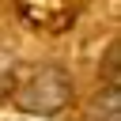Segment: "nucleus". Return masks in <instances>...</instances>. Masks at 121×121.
<instances>
[{"label":"nucleus","instance_id":"3","mask_svg":"<svg viewBox=\"0 0 121 121\" xmlns=\"http://www.w3.org/2000/svg\"><path fill=\"white\" fill-rule=\"evenodd\" d=\"M106 83L117 87V45H110V57H106Z\"/></svg>","mask_w":121,"mask_h":121},{"label":"nucleus","instance_id":"1","mask_svg":"<svg viewBox=\"0 0 121 121\" xmlns=\"http://www.w3.org/2000/svg\"><path fill=\"white\" fill-rule=\"evenodd\" d=\"M15 102H19V110H26V113H42V117H53V113H60L68 102H72V79H68V72L64 68H38L19 91H15Z\"/></svg>","mask_w":121,"mask_h":121},{"label":"nucleus","instance_id":"2","mask_svg":"<svg viewBox=\"0 0 121 121\" xmlns=\"http://www.w3.org/2000/svg\"><path fill=\"white\" fill-rule=\"evenodd\" d=\"M91 121H121V98H117V87H106L95 106H91Z\"/></svg>","mask_w":121,"mask_h":121}]
</instances>
